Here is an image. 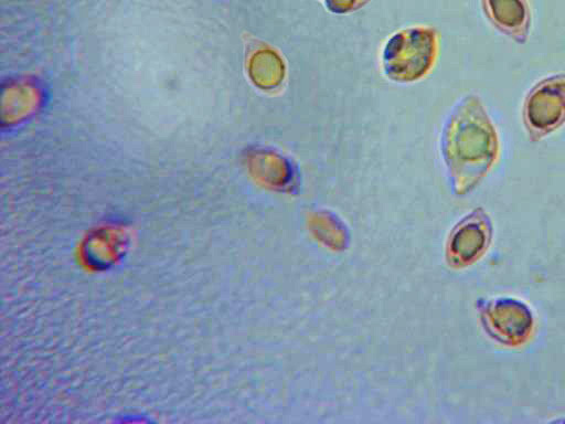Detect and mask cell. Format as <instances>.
<instances>
[{"instance_id": "obj_1", "label": "cell", "mask_w": 565, "mask_h": 424, "mask_svg": "<svg viewBox=\"0 0 565 424\" xmlns=\"http://www.w3.org/2000/svg\"><path fill=\"white\" fill-rule=\"evenodd\" d=\"M441 150L459 192L476 188L499 161V129L478 93L466 94L454 106L444 127Z\"/></svg>"}, {"instance_id": "obj_2", "label": "cell", "mask_w": 565, "mask_h": 424, "mask_svg": "<svg viewBox=\"0 0 565 424\" xmlns=\"http://www.w3.org/2000/svg\"><path fill=\"white\" fill-rule=\"evenodd\" d=\"M521 120L531 144L543 141L565 126V72L545 75L527 89Z\"/></svg>"}, {"instance_id": "obj_3", "label": "cell", "mask_w": 565, "mask_h": 424, "mask_svg": "<svg viewBox=\"0 0 565 424\" xmlns=\"http://www.w3.org/2000/svg\"><path fill=\"white\" fill-rule=\"evenodd\" d=\"M438 52V34L428 26H413L395 33L386 43L383 64L395 81H414L434 65Z\"/></svg>"}, {"instance_id": "obj_4", "label": "cell", "mask_w": 565, "mask_h": 424, "mask_svg": "<svg viewBox=\"0 0 565 424\" xmlns=\"http://www.w3.org/2000/svg\"><path fill=\"white\" fill-rule=\"evenodd\" d=\"M486 317L490 336L510 346L525 340L533 326L531 309L523 301L514 298L491 299Z\"/></svg>"}, {"instance_id": "obj_5", "label": "cell", "mask_w": 565, "mask_h": 424, "mask_svg": "<svg viewBox=\"0 0 565 424\" xmlns=\"http://www.w3.org/2000/svg\"><path fill=\"white\" fill-rule=\"evenodd\" d=\"M481 11L489 24L518 45L530 39L533 14L529 0H480Z\"/></svg>"}, {"instance_id": "obj_6", "label": "cell", "mask_w": 565, "mask_h": 424, "mask_svg": "<svg viewBox=\"0 0 565 424\" xmlns=\"http://www.w3.org/2000/svg\"><path fill=\"white\" fill-rule=\"evenodd\" d=\"M371 0H324L328 10L334 13L344 14L356 11Z\"/></svg>"}]
</instances>
